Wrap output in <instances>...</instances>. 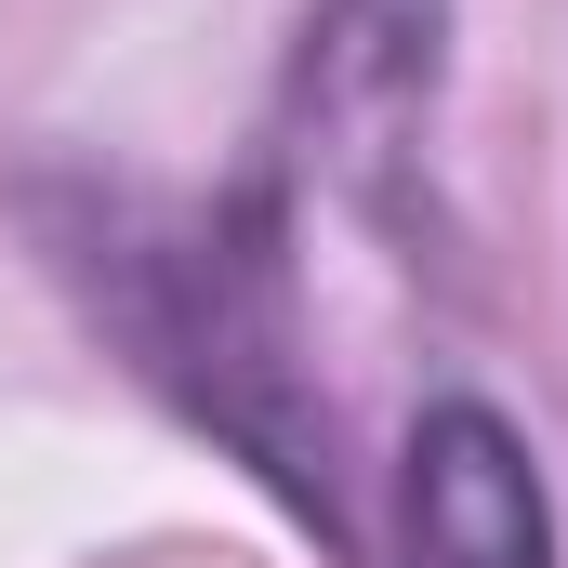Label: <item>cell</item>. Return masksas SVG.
Instances as JSON below:
<instances>
[{"label":"cell","instance_id":"1","mask_svg":"<svg viewBox=\"0 0 568 568\" xmlns=\"http://www.w3.org/2000/svg\"><path fill=\"white\" fill-rule=\"evenodd\" d=\"M397 568H556L542 449L489 397H436L397 463Z\"/></svg>","mask_w":568,"mask_h":568},{"label":"cell","instance_id":"2","mask_svg":"<svg viewBox=\"0 0 568 568\" xmlns=\"http://www.w3.org/2000/svg\"><path fill=\"white\" fill-rule=\"evenodd\" d=\"M436 53H449V0H317L304 13L291 93H304L317 159L357 199H384V172L410 159V133H424V106H436Z\"/></svg>","mask_w":568,"mask_h":568}]
</instances>
